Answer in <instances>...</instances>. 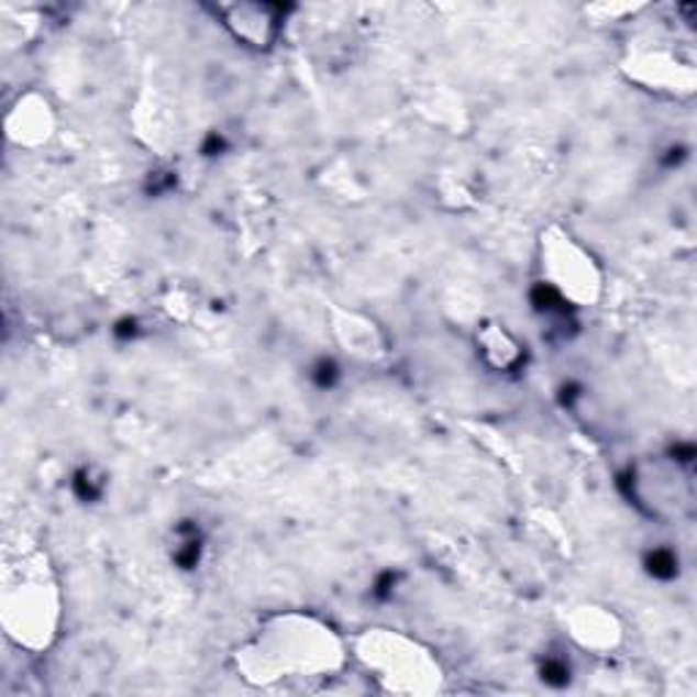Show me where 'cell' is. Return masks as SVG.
I'll use <instances>...</instances> for the list:
<instances>
[{
    "instance_id": "obj_8",
    "label": "cell",
    "mask_w": 697,
    "mask_h": 697,
    "mask_svg": "<svg viewBox=\"0 0 697 697\" xmlns=\"http://www.w3.org/2000/svg\"><path fill=\"white\" fill-rule=\"evenodd\" d=\"M474 346L483 365L494 374H516L525 365V344L499 319H485L474 330Z\"/></svg>"
},
{
    "instance_id": "obj_12",
    "label": "cell",
    "mask_w": 697,
    "mask_h": 697,
    "mask_svg": "<svg viewBox=\"0 0 697 697\" xmlns=\"http://www.w3.org/2000/svg\"><path fill=\"white\" fill-rule=\"evenodd\" d=\"M643 573L656 583H671L682 575V556L667 545H654L643 553Z\"/></svg>"
},
{
    "instance_id": "obj_2",
    "label": "cell",
    "mask_w": 697,
    "mask_h": 697,
    "mask_svg": "<svg viewBox=\"0 0 697 697\" xmlns=\"http://www.w3.org/2000/svg\"><path fill=\"white\" fill-rule=\"evenodd\" d=\"M0 624L5 638L25 651H44L58 638L60 588L42 553L5 564Z\"/></svg>"
},
{
    "instance_id": "obj_7",
    "label": "cell",
    "mask_w": 697,
    "mask_h": 697,
    "mask_svg": "<svg viewBox=\"0 0 697 697\" xmlns=\"http://www.w3.org/2000/svg\"><path fill=\"white\" fill-rule=\"evenodd\" d=\"M567 635L580 651L594 656H608L624 640V627L619 616L602 605H578L567 616Z\"/></svg>"
},
{
    "instance_id": "obj_9",
    "label": "cell",
    "mask_w": 697,
    "mask_h": 697,
    "mask_svg": "<svg viewBox=\"0 0 697 697\" xmlns=\"http://www.w3.org/2000/svg\"><path fill=\"white\" fill-rule=\"evenodd\" d=\"M330 324H333L335 341H339V346L344 348L348 357L374 363V359L387 354V339L374 319L363 317L357 311H346V308H333L330 311Z\"/></svg>"
},
{
    "instance_id": "obj_13",
    "label": "cell",
    "mask_w": 697,
    "mask_h": 697,
    "mask_svg": "<svg viewBox=\"0 0 697 697\" xmlns=\"http://www.w3.org/2000/svg\"><path fill=\"white\" fill-rule=\"evenodd\" d=\"M536 678L551 689H564L573 682V665L562 654H545L536 665Z\"/></svg>"
},
{
    "instance_id": "obj_18",
    "label": "cell",
    "mask_w": 697,
    "mask_h": 697,
    "mask_svg": "<svg viewBox=\"0 0 697 697\" xmlns=\"http://www.w3.org/2000/svg\"><path fill=\"white\" fill-rule=\"evenodd\" d=\"M583 398V387L578 385V381H564L562 387H558V401H562L564 409H575L580 403Z\"/></svg>"
},
{
    "instance_id": "obj_10",
    "label": "cell",
    "mask_w": 697,
    "mask_h": 697,
    "mask_svg": "<svg viewBox=\"0 0 697 697\" xmlns=\"http://www.w3.org/2000/svg\"><path fill=\"white\" fill-rule=\"evenodd\" d=\"M204 547H208V540H204V531L199 521L193 518H182V521L175 523L173 529V564L182 573H191L202 564Z\"/></svg>"
},
{
    "instance_id": "obj_17",
    "label": "cell",
    "mask_w": 697,
    "mask_h": 697,
    "mask_svg": "<svg viewBox=\"0 0 697 697\" xmlns=\"http://www.w3.org/2000/svg\"><path fill=\"white\" fill-rule=\"evenodd\" d=\"M140 333H142V324H140V319H136V317L118 319L115 328H112V335H115L118 341H125V344H129V341L140 339Z\"/></svg>"
},
{
    "instance_id": "obj_19",
    "label": "cell",
    "mask_w": 697,
    "mask_h": 697,
    "mask_svg": "<svg viewBox=\"0 0 697 697\" xmlns=\"http://www.w3.org/2000/svg\"><path fill=\"white\" fill-rule=\"evenodd\" d=\"M226 147L230 145H226L224 134H219V131H210V134L204 136V142H202V156H208V158L224 156Z\"/></svg>"
},
{
    "instance_id": "obj_5",
    "label": "cell",
    "mask_w": 697,
    "mask_h": 697,
    "mask_svg": "<svg viewBox=\"0 0 697 697\" xmlns=\"http://www.w3.org/2000/svg\"><path fill=\"white\" fill-rule=\"evenodd\" d=\"M295 5L289 3H262V0H248V3H221L215 5V16L221 20L224 31L230 33L237 44L267 53L281 38L284 25Z\"/></svg>"
},
{
    "instance_id": "obj_15",
    "label": "cell",
    "mask_w": 697,
    "mask_h": 697,
    "mask_svg": "<svg viewBox=\"0 0 697 697\" xmlns=\"http://www.w3.org/2000/svg\"><path fill=\"white\" fill-rule=\"evenodd\" d=\"M177 188V173L173 169H151V175L145 177V191L147 197H167Z\"/></svg>"
},
{
    "instance_id": "obj_11",
    "label": "cell",
    "mask_w": 697,
    "mask_h": 697,
    "mask_svg": "<svg viewBox=\"0 0 697 697\" xmlns=\"http://www.w3.org/2000/svg\"><path fill=\"white\" fill-rule=\"evenodd\" d=\"M68 485H71V494L82 505H99L107 496V488H110V474L96 464H82L79 468H74L71 483Z\"/></svg>"
},
{
    "instance_id": "obj_14",
    "label": "cell",
    "mask_w": 697,
    "mask_h": 697,
    "mask_svg": "<svg viewBox=\"0 0 697 697\" xmlns=\"http://www.w3.org/2000/svg\"><path fill=\"white\" fill-rule=\"evenodd\" d=\"M341 376H344V370H341V363L335 357H319L313 359L311 368H308V379H311V385L322 392L335 390V387L341 385Z\"/></svg>"
},
{
    "instance_id": "obj_16",
    "label": "cell",
    "mask_w": 697,
    "mask_h": 697,
    "mask_svg": "<svg viewBox=\"0 0 697 697\" xmlns=\"http://www.w3.org/2000/svg\"><path fill=\"white\" fill-rule=\"evenodd\" d=\"M398 583H401V573H398V569H385V573L376 575L374 583H370V594H374V599H379V602H387V599L396 597Z\"/></svg>"
},
{
    "instance_id": "obj_6",
    "label": "cell",
    "mask_w": 697,
    "mask_h": 697,
    "mask_svg": "<svg viewBox=\"0 0 697 697\" xmlns=\"http://www.w3.org/2000/svg\"><path fill=\"white\" fill-rule=\"evenodd\" d=\"M5 140L25 151L47 145L58 129V112L53 101L38 90H25L5 110Z\"/></svg>"
},
{
    "instance_id": "obj_1",
    "label": "cell",
    "mask_w": 697,
    "mask_h": 697,
    "mask_svg": "<svg viewBox=\"0 0 697 697\" xmlns=\"http://www.w3.org/2000/svg\"><path fill=\"white\" fill-rule=\"evenodd\" d=\"M348 649L344 638L311 613L270 616L237 651L234 667L254 687H273L295 678H328L344 671Z\"/></svg>"
},
{
    "instance_id": "obj_3",
    "label": "cell",
    "mask_w": 697,
    "mask_h": 697,
    "mask_svg": "<svg viewBox=\"0 0 697 697\" xmlns=\"http://www.w3.org/2000/svg\"><path fill=\"white\" fill-rule=\"evenodd\" d=\"M352 654L385 693L436 695L444 687V671L436 654L398 630H365L354 640Z\"/></svg>"
},
{
    "instance_id": "obj_4",
    "label": "cell",
    "mask_w": 697,
    "mask_h": 697,
    "mask_svg": "<svg viewBox=\"0 0 697 697\" xmlns=\"http://www.w3.org/2000/svg\"><path fill=\"white\" fill-rule=\"evenodd\" d=\"M540 278L578 311L602 295V270L594 254L556 224L540 234Z\"/></svg>"
}]
</instances>
